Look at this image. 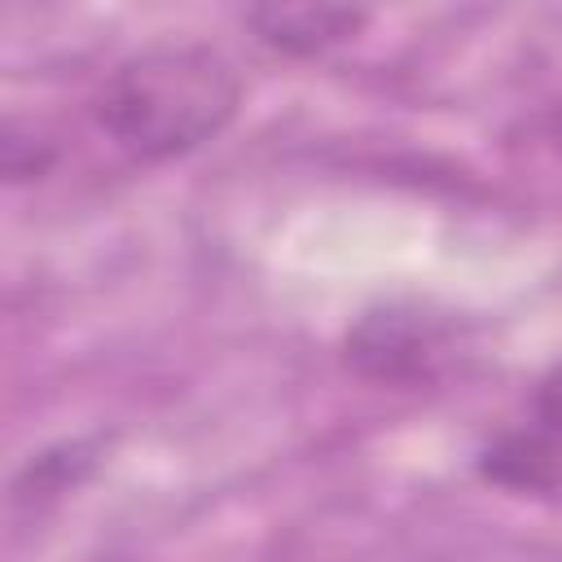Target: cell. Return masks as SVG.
I'll return each instance as SVG.
<instances>
[{
	"label": "cell",
	"mask_w": 562,
	"mask_h": 562,
	"mask_svg": "<svg viewBox=\"0 0 562 562\" xmlns=\"http://www.w3.org/2000/svg\"><path fill=\"white\" fill-rule=\"evenodd\" d=\"M241 105L237 66L211 44H149L114 66L92 114L136 162L180 158L228 127Z\"/></svg>",
	"instance_id": "6da1fadb"
},
{
	"label": "cell",
	"mask_w": 562,
	"mask_h": 562,
	"mask_svg": "<svg viewBox=\"0 0 562 562\" xmlns=\"http://www.w3.org/2000/svg\"><path fill=\"white\" fill-rule=\"evenodd\" d=\"M351 360L360 373L382 378V382H408L426 378L435 356H439V329L408 307H382L369 312L347 342Z\"/></svg>",
	"instance_id": "7a4b0ae2"
},
{
	"label": "cell",
	"mask_w": 562,
	"mask_h": 562,
	"mask_svg": "<svg viewBox=\"0 0 562 562\" xmlns=\"http://www.w3.org/2000/svg\"><path fill=\"white\" fill-rule=\"evenodd\" d=\"M531 430L562 448V364H553L531 395Z\"/></svg>",
	"instance_id": "5b68a950"
},
{
	"label": "cell",
	"mask_w": 562,
	"mask_h": 562,
	"mask_svg": "<svg viewBox=\"0 0 562 562\" xmlns=\"http://www.w3.org/2000/svg\"><path fill=\"white\" fill-rule=\"evenodd\" d=\"M246 26L294 57H312L325 53L329 44L356 35L364 26V9H347V4H255L246 9Z\"/></svg>",
	"instance_id": "3957f363"
},
{
	"label": "cell",
	"mask_w": 562,
	"mask_h": 562,
	"mask_svg": "<svg viewBox=\"0 0 562 562\" xmlns=\"http://www.w3.org/2000/svg\"><path fill=\"white\" fill-rule=\"evenodd\" d=\"M479 470L492 483L514 487V492H549L553 483H562V448L549 443L531 426L527 430H509L483 452Z\"/></svg>",
	"instance_id": "277c9868"
}]
</instances>
